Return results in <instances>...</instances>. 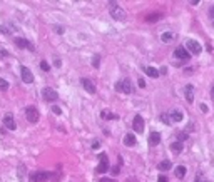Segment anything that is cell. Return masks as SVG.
<instances>
[{"instance_id": "obj_5", "label": "cell", "mask_w": 214, "mask_h": 182, "mask_svg": "<svg viewBox=\"0 0 214 182\" xmlns=\"http://www.w3.org/2000/svg\"><path fill=\"white\" fill-rule=\"evenodd\" d=\"M99 165H97V172L99 174H105L107 169H109V159H107V155L102 152V154H99Z\"/></svg>"}, {"instance_id": "obj_15", "label": "cell", "mask_w": 214, "mask_h": 182, "mask_svg": "<svg viewBox=\"0 0 214 182\" xmlns=\"http://www.w3.org/2000/svg\"><path fill=\"white\" fill-rule=\"evenodd\" d=\"M184 97H186V100L189 104H192V100H194V87L191 84L186 85V89H184Z\"/></svg>"}, {"instance_id": "obj_8", "label": "cell", "mask_w": 214, "mask_h": 182, "mask_svg": "<svg viewBox=\"0 0 214 182\" xmlns=\"http://www.w3.org/2000/svg\"><path fill=\"white\" fill-rule=\"evenodd\" d=\"M20 75H22V80L25 84H32L33 82V74L30 72V69H27L25 65L20 67Z\"/></svg>"}, {"instance_id": "obj_19", "label": "cell", "mask_w": 214, "mask_h": 182, "mask_svg": "<svg viewBox=\"0 0 214 182\" xmlns=\"http://www.w3.org/2000/svg\"><path fill=\"white\" fill-rule=\"evenodd\" d=\"M172 167V162L171 160H162L160 164H157V169L159 170H169Z\"/></svg>"}, {"instance_id": "obj_32", "label": "cell", "mask_w": 214, "mask_h": 182, "mask_svg": "<svg viewBox=\"0 0 214 182\" xmlns=\"http://www.w3.org/2000/svg\"><path fill=\"white\" fill-rule=\"evenodd\" d=\"M196 182H209V180L204 179V175H202V174H197V175H196Z\"/></svg>"}, {"instance_id": "obj_24", "label": "cell", "mask_w": 214, "mask_h": 182, "mask_svg": "<svg viewBox=\"0 0 214 182\" xmlns=\"http://www.w3.org/2000/svg\"><path fill=\"white\" fill-rule=\"evenodd\" d=\"M100 117H102V119H107V121H109V119H117V116H115V114H110V112H107V111H102V112H100Z\"/></svg>"}, {"instance_id": "obj_27", "label": "cell", "mask_w": 214, "mask_h": 182, "mask_svg": "<svg viewBox=\"0 0 214 182\" xmlns=\"http://www.w3.org/2000/svg\"><path fill=\"white\" fill-rule=\"evenodd\" d=\"M7 89H8V82L5 79L0 77V90H7Z\"/></svg>"}, {"instance_id": "obj_18", "label": "cell", "mask_w": 214, "mask_h": 182, "mask_svg": "<svg viewBox=\"0 0 214 182\" xmlns=\"http://www.w3.org/2000/svg\"><path fill=\"white\" fill-rule=\"evenodd\" d=\"M159 142H160V134L159 132H150V135H149V144L150 145H157Z\"/></svg>"}, {"instance_id": "obj_41", "label": "cell", "mask_w": 214, "mask_h": 182, "mask_svg": "<svg viewBox=\"0 0 214 182\" xmlns=\"http://www.w3.org/2000/svg\"><path fill=\"white\" fill-rule=\"evenodd\" d=\"M57 33H64V28H62V27H57Z\"/></svg>"}, {"instance_id": "obj_2", "label": "cell", "mask_w": 214, "mask_h": 182, "mask_svg": "<svg viewBox=\"0 0 214 182\" xmlns=\"http://www.w3.org/2000/svg\"><path fill=\"white\" fill-rule=\"evenodd\" d=\"M115 90L117 92H122V94H130L132 92V82H130L129 79H124V80H119L117 84H115Z\"/></svg>"}, {"instance_id": "obj_17", "label": "cell", "mask_w": 214, "mask_h": 182, "mask_svg": "<svg viewBox=\"0 0 214 182\" xmlns=\"http://www.w3.org/2000/svg\"><path fill=\"white\" fill-rule=\"evenodd\" d=\"M135 142H137V140H135V135H134V134H125V135H124V144H125L127 147L135 145Z\"/></svg>"}, {"instance_id": "obj_34", "label": "cell", "mask_w": 214, "mask_h": 182, "mask_svg": "<svg viewBox=\"0 0 214 182\" xmlns=\"http://www.w3.org/2000/svg\"><path fill=\"white\" fill-rule=\"evenodd\" d=\"M209 18H211V20H214V5L209 7Z\"/></svg>"}, {"instance_id": "obj_4", "label": "cell", "mask_w": 214, "mask_h": 182, "mask_svg": "<svg viewBox=\"0 0 214 182\" xmlns=\"http://www.w3.org/2000/svg\"><path fill=\"white\" fill-rule=\"evenodd\" d=\"M25 117H27V121L30 122V124H37L38 122V111H37V107H33V105H28V107L25 109Z\"/></svg>"}, {"instance_id": "obj_21", "label": "cell", "mask_w": 214, "mask_h": 182, "mask_svg": "<svg viewBox=\"0 0 214 182\" xmlns=\"http://www.w3.org/2000/svg\"><path fill=\"white\" fill-rule=\"evenodd\" d=\"M160 40L166 42V44H167V42H172L174 40V33L172 32H164L162 35H160Z\"/></svg>"}, {"instance_id": "obj_26", "label": "cell", "mask_w": 214, "mask_h": 182, "mask_svg": "<svg viewBox=\"0 0 214 182\" xmlns=\"http://www.w3.org/2000/svg\"><path fill=\"white\" fill-rule=\"evenodd\" d=\"M92 65H94V69H99V65H100V55H94V59H92Z\"/></svg>"}, {"instance_id": "obj_28", "label": "cell", "mask_w": 214, "mask_h": 182, "mask_svg": "<svg viewBox=\"0 0 214 182\" xmlns=\"http://www.w3.org/2000/svg\"><path fill=\"white\" fill-rule=\"evenodd\" d=\"M0 32H2V33H12V32H13V28L7 27V25H2V27H0Z\"/></svg>"}, {"instance_id": "obj_30", "label": "cell", "mask_w": 214, "mask_h": 182, "mask_svg": "<svg viewBox=\"0 0 214 182\" xmlns=\"http://www.w3.org/2000/svg\"><path fill=\"white\" fill-rule=\"evenodd\" d=\"M23 172H25V165H20L18 167V179H23Z\"/></svg>"}, {"instance_id": "obj_25", "label": "cell", "mask_w": 214, "mask_h": 182, "mask_svg": "<svg viewBox=\"0 0 214 182\" xmlns=\"http://www.w3.org/2000/svg\"><path fill=\"white\" fill-rule=\"evenodd\" d=\"M160 122H164L166 125H171V119H169V114H160Z\"/></svg>"}, {"instance_id": "obj_38", "label": "cell", "mask_w": 214, "mask_h": 182, "mask_svg": "<svg viewBox=\"0 0 214 182\" xmlns=\"http://www.w3.org/2000/svg\"><path fill=\"white\" fill-rule=\"evenodd\" d=\"M157 182H167V177L166 175H160L159 179H157Z\"/></svg>"}, {"instance_id": "obj_3", "label": "cell", "mask_w": 214, "mask_h": 182, "mask_svg": "<svg viewBox=\"0 0 214 182\" xmlns=\"http://www.w3.org/2000/svg\"><path fill=\"white\" fill-rule=\"evenodd\" d=\"M50 172H45V170H37V172H32L30 175H28V180L30 182H43L47 179H50Z\"/></svg>"}, {"instance_id": "obj_35", "label": "cell", "mask_w": 214, "mask_h": 182, "mask_svg": "<svg viewBox=\"0 0 214 182\" xmlns=\"http://www.w3.org/2000/svg\"><path fill=\"white\" fill-rule=\"evenodd\" d=\"M199 109H201V111H202L204 114H207V111H209V109H207V105H206V104H201V105H199Z\"/></svg>"}, {"instance_id": "obj_7", "label": "cell", "mask_w": 214, "mask_h": 182, "mask_svg": "<svg viewBox=\"0 0 214 182\" xmlns=\"http://www.w3.org/2000/svg\"><path fill=\"white\" fill-rule=\"evenodd\" d=\"M186 47H187V52H191L194 55L201 54V45H199V42H196V40H192V39L186 40Z\"/></svg>"}, {"instance_id": "obj_37", "label": "cell", "mask_w": 214, "mask_h": 182, "mask_svg": "<svg viewBox=\"0 0 214 182\" xmlns=\"http://www.w3.org/2000/svg\"><path fill=\"white\" fill-rule=\"evenodd\" d=\"M99 182H117V180H114V179H107V177H104V179H100Z\"/></svg>"}, {"instance_id": "obj_12", "label": "cell", "mask_w": 214, "mask_h": 182, "mask_svg": "<svg viewBox=\"0 0 214 182\" xmlns=\"http://www.w3.org/2000/svg\"><path fill=\"white\" fill-rule=\"evenodd\" d=\"M182 112L181 111H177V109H174V111L169 112V119H171V122L172 124H177V122H182Z\"/></svg>"}, {"instance_id": "obj_20", "label": "cell", "mask_w": 214, "mask_h": 182, "mask_svg": "<svg viewBox=\"0 0 214 182\" xmlns=\"http://www.w3.org/2000/svg\"><path fill=\"white\" fill-rule=\"evenodd\" d=\"M171 150L174 152V154H181V152H182V144L181 142H172L171 144Z\"/></svg>"}, {"instance_id": "obj_11", "label": "cell", "mask_w": 214, "mask_h": 182, "mask_svg": "<svg viewBox=\"0 0 214 182\" xmlns=\"http://www.w3.org/2000/svg\"><path fill=\"white\" fill-rule=\"evenodd\" d=\"M80 84L89 94H95V85H94V82H92L90 79H85V77L80 79Z\"/></svg>"}, {"instance_id": "obj_42", "label": "cell", "mask_w": 214, "mask_h": 182, "mask_svg": "<svg viewBox=\"0 0 214 182\" xmlns=\"http://www.w3.org/2000/svg\"><path fill=\"white\" fill-rule=\"evenodd\" d=\"M211 99H212V102H214V87L211 89Z\"/></svg>"}, {"instance_id": "obj_1", "label": "cell", "mask_w": 214, "mask_h": 182, "mask_svg": "<svg viewBox=\"0 0 214 182\" xmlns=\"http://www.w3.org/2000/svg\"><path fill=\"white\" fill-rule=\"evenodd\" d=\"M109 10H110V15H112L114 20H125V12L120 8V5L117 2H109Z\"/></svg>"}, {"instance_id": "obj_43", "label": "cell", "mask_w": 214, "mask_h": 182, "mask_svg": "<svg viewBox=\"0 0 214 182\" xmlns=\"http://www.w3.org/2000/svg\"><path fill=\"white\" fill-rule=\"evenodd\" d=\"M127 182H135V180H132V179H127Z\"/></svg>"}, {"instance_id": "obj_22", "label": "cell", "mask_w": 214, "mask_h": 182, "mask_svg": "<svg viewBox=\"0 0 214 182\" xmlns=\"http://www.w3.org/2000/svg\"><path fill=\"white\" fill-rule=\"evenodd\" d=\"M160 17H162V15H160L159 12H154V13H150V15L145 17V20H147V22H157Z\"/></svg>"}, {"instance_id": "obj_10", "label": "cell", "mask_w": 214, "mask_h": 182, "mask_svg": "<svg viewBox=\"0 0 214 182\" xmlns=\"http://www.w3.org/2000/svg\"><path fill=\"white\" fill-rule=\"evenodd\" d=\"M132 127H134V130L137 132V134L144 132V119L140 117V116H135L134 121H132Z\"/></svg>"}, {"instance_id": "obj_33", "label": "cell", "mask_w": 214, "mask_h": 182, "mask_svg": "<svg viewBox=\"0 0 214 182\" xmlns=\"http://www.w3.org/2000/svg\"><path fill=\"white\" fill-rule=\"evenodd\" d=\"M52 112H54V114H57V116H60V114H62L60 107H57V105H54V107H52Z\"/></svg>"}, {"instance_id": "obj_16", "label": "cell", "mask_w": 214, "mask_h": 182, "mask_svg": "<svg viewBox=\"0 0 214 182\" xmlns=\"http://www.w3.org/2000/svg\"><path fill=\"white\" fill-rule=\"evenodd\" d=\"M144 74H147V77H152V79H157L159 77V70L155 67H144Z\"/></svg>"}, {"instance_id": "obj_13", "label": "cell", "mask_w": 214, "mask_h": 182, "mask_svg": "<svg viewBox=\"0 0 214 182\" xmlns=\"http://www.w3.org/2000/svg\"><path fill=\"white\" fill-rule=\"evenodd\" d=\"M13 42H15V45L18 47V49H30V50H33V45L27 39H20V37H18V39H15Z\"/></svg>"}, {"instance_id": "obj_31", "label": "cell", "mask_w": 214, "mask_h": 182, "mask_svg": "<svg viewBox=\"0 0 214 182\" xmlns=\"http://www.w3.org/2000/svg\"><path fill=\"white\" fill-rule=\"evenodd\" d=\"M177 139H179L177 142H181V144H182V140H186V139H187V134H186V132H181V134L177 135Z\"/></svg>"}, {"instance_id": "obj_39", "label": "cell", "mask_w": 214, "mask_h": 182, "mask_svg": "<svg viewBox=\"0 0 214 182\" xmlns=\"http://www.w3.org/2000/svg\"><path fill=\"white\" fill-rule=\"evenodd\" d=\"M8 54H7V52L5 50H0V57H7Z\"/></svg>"}, {"instance_id": "obj_29", "label": "cell", "mask_w": 214, "mask_h": 182, "mask_svg": "<svg viewBox=\"0 0 214 182\" xmlns=\"http://www.w3.org/2000/svg\"><path fill=\"white\" fill-rule=\"evenodd\" d=\"M40 69H42L43 72H48V70H50V65H48L45 60H42V62H40Z\"/></svg>"}, {"instance_id": "obj_23", "label": "cell", "mask_w": 214, "mask_h": 182, "mask_svg": "<svg viewBox=\"0 0 214 182\" xmlns=\"http://www.w3.org/2000/svg\"><path fill=\"white\" fill-rule=\"evenodd\" d=\"M176 175L179 177V179H182V177L186 175V167H184V165H179V167H176Z\"/></svg>"}, {"instance_id": "obj_40", "label": "cell", "mask_w": 214, "mask_h": 182, "mask_svg": "<svg viewBox=\"0 0 214 182\" xmlns=\"http://www.w3.org/2000/svg\"><path fill=\"white\" fill-rule=\"evenodd\" d=\"M119 167H120V165H117V167H114V169H112V174H117V172H119Z\"/></svg>"}, {"instance_id": "obj_6", "label": "cell", "mask_w": 214, "mask_h": 182, "mask_svg": "<svg viewBox=\"0 0 214 182\" xmlns=\"http://www.w3.org/2000/svg\"><path fill=\"white\" fill-rule=\"evenodd\" d=\"M42 95H43V99L47 100V102H55L57 99H59V94L55 92L54 89H50V87H45L42 90Z\"/></svg>"}, {"instance_id": "obj_9", "label": "cell", "mask_w": 214, "mask_h": 182, "mask_svg": "<svg viewBox=\"0 0 214 182\" xmlns=\"http://www.w3.org/2000/svg\"><path fill=\"white\" fill-rule=\"evenodd\" d=\"M3 125H5L8 130H15L17 129V124H15V121H13L12 114H5V117H3Z\"/></svg>"}, {"instance_id": "obj_36", "label": "cell", "mask_w": 214, "mask_h": 182, "mask_svg": "<svg viewBox=\"0 0 214 182\" xmlns=\"http://www.w3.org/2000/svg\"><path fill=\"white\" fill-rule=\"evenodd\" d=\"M137 82H139V87H140V89H144V87H145V80H144V79H139Z\"/></svg>"}, {"instance_id": "obj_14", "label": "cell", "mask_w": 214, "mask_h": 182, "mask_svg": "<svg viewBox=\"0 0 214 182\" xmlns=\"http://www.w3.org/2000/svg\"><path fill=\"white\" fill-rule=\"evenodd\" d=\"M174 55L177 57V59H181V60H184V59H189V52H187V49H184V47H177L176 50H174Z\"/></svg>"}]
</instances>
